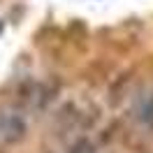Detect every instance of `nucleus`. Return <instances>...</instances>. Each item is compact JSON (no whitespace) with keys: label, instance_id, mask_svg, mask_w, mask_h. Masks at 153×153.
I'll use <instances>...</instances> for the list:
<instances>
[{"label":"nucleus","instance_id":"f257e3e1","mask_svg":"<svg viewBox=\"0 0 153 153\" xmlns=\"http://www.w3.org/2000/svg\"><path fill=\"white\" fill-rule=\"evenodd\" d=\"M2 134H5V139L7 142H19L23 132H26V123L21 121L19 116H2Z\"/></svg>","mask_w":153,"mask_h":153},{"label":"nucleus","instance_id":"f03ea898","mask_svg":"<svg viewBox=\"0 0 153 153\" xmlns=\"http://www.w3.org/2000/svg\"><path fill=\"white\" fill-rule=\"evenodd\" d=\"M72 153H93V144L88 142V139H81V142L72 149Z\"/></svg>","mask_w":153,"mask_h":153},{"label":"nucleus","instance_id":"7ed1b4c3","mask_svg":"<svg viewBox=\"0 0 153 153\" xmlns=\"http://www.w3.org/2000/svg\"><path fill=\"white\" fill-rule=\"evenodd\" d=\"M142 118H144V121H149V123H153V97L149 100V105L142 109Z\"/></svg>","mask_w":153,"mask_h":153}]
</instances>
